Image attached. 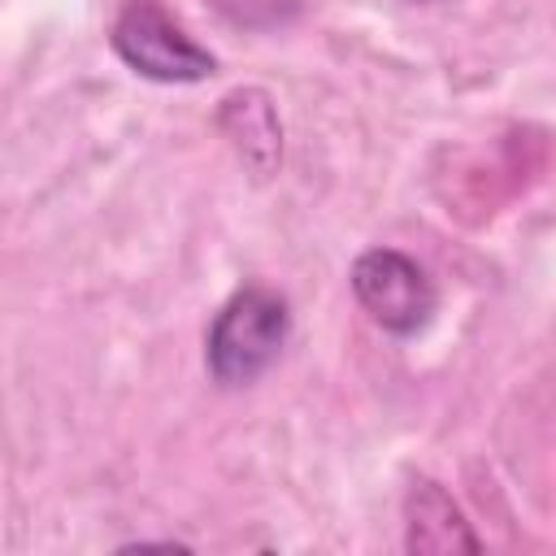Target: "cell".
<instances>
[{
  "instance_id": "7a4b0ae2",
  "label": "cell",
  "mask_w": 556,
  "mask_h": 556,
  "mask_svg": "<svg viewBox=\"0 0 556 556\" xmlns=\"http://www.w3.org/2000/svg\"><path fill=\"white\" fill-rule=\"evenodd\" d=\"M113 52L152 83H200L217 70V61L156 4L130 0L113 22Z\"/></svg>"
},
{
  "instance_id": "277c9868",
  "label": "cell",
  "mask_w": 556,
  "mask_h": 556,
  "mask_svg": "<svg viewBox=\"0 0 556 556\" xmlns=\"http://www.w3.org/2000/svg\"><path fill=\"white\" fill-rule=\"evenodd\" d=\"M404 547L408 552H478V534L439 482H413L404 500Z\"/></svg>"
},
{
  "instance_id": "3957f363",
  "label": "cell",
  "mask_w": 556,
  "mask_h": 556,
  "mask_svg": "<svg viewBox=\"0 0 556 556\" xmlns=\"http://www.w3.org/2000/svg\"><path fill=\"white\" fill-rule=\"evenodd\" d=\"M352 291L356 304L391 334H417L434 313V282L413 256L395 248L361 252L352 265Z\"/></svg>"
},
{
  "instance_id": "5b68a950",
  "label": "cell",
  "mask_w": 556,
  "mask_h": 556,
  "mask_svg": "<svg viewBox=\"0 0 556 556\" xmlns=\"http://www.w3.org/2000/svg\"><path fill=\"white\" fill-rule=\"evenodd\" d=\"M226 139L239 148V156L256 169V174H269L282 156V126L274 117V104L265 91L248 87V91H235L222 100V113H217Z\"/></svg>"
},
{
  "instance_id": "6da1fadb",
  "label": "cell",
  "mask_w": 556,
  "mask_h": 556,
  "mask_svg": "<svg viewBox=\"0 0 556 556\" xmlns=\"http://www.w3.org/2000/svg\"><path fill=\"white\" fill-rule=\"evenodd\" d=\"M291 334L287 300L269 287H239L213 317L204 339V365L222 387L256 382Z\"/></svg>"
}]
</instances>
